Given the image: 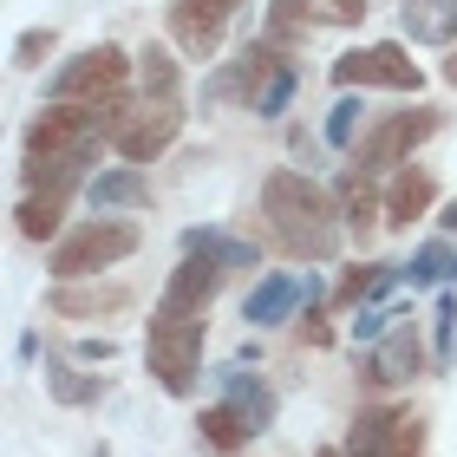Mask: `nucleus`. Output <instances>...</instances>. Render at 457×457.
I'll return each mask as SVG.
<instances>
[{
    "instance_id": "nucleus-20",
    "label": "nucleus",
    "mask_w": 457,
    "mask_h": 457,
    "mask_svg": "<svg viewBox=\"0 0 457 457\" xmlns=\"http://www.w3.org/2000/svg\"><path fill=\"white\" fill-rule=\"evenodd\" d=\"M46 386L59 405H98V392H105L98 372H79V366H46Z\"/></svg>"
},
{
    "instance_id": "nucleus-27",
    "label": "nucleus",
    "mask_w": 457,
    "mask_h": 457,
    "mask_svg": "<svg viewBox=\"0 0 457 457\" xmlns=\"http://www.w3.org/2000/svg\"><path fill=\"white\" fill-rule=\"evenodd\" d=\"M360 98H340V105L334 112H327V144H334V151H346V144H353V131H360Z\"/></svg>"
},
{
    "instance_id": "nucleus-8",
    "label": "nucleus",
    "mask_w": 457,
    "mask_h": 457,
    "mask_svg": "<svg viewBox=\"0 0 457 457\" xmlns=\"http://www.w3.org/2000/svg\"><path fill=\"white\" fill-rule=\"evenodd\" d=\"M177 131H183V112L177 105H137L131 124L112 137V151L124 163H151L157 151H170V144H177Z\"/></svg>"
},
{
    "instance_id": "nucleus-17",
    "label": "nucleus",
    "mask_w": 457,
    "mask_h": 457,
    "mask_svg": "<svg viewBox=\"0 0 457 457\" xmlns=\"http://www.w3.org/2000/svg\"><path fill=\"white\" fill-rule=\"evenodd\" d=\"M431 196H438V183H431L425 170H399V177H392V190H386V222L405 228L411 216L431 210Z\"/></svg>"
},
{
    "instance_id": "nucleus-23",
    "label": "nucleus",
    "mask_w": 457,
    "mask_h": 457,
    "mask_svg": "<svg viewBox=\"0 0 457 457\" xmlns=\"http://www.w3.org/2000/svg\"><path fill=\"white\" fill-rule=\"evenodd\" d=\"M372 210H379V203H372V177L353 163V170L340 177V216H346L353 228H372Z\"/></svg>"
},
{
    "instance_id": "nucleus-34",
    "label": "nucleus",
    "mask_w": 457,
    "mask_h": 457,
    "mask_svg": "<svg viewBox=\"0 0 457 457\" xmlns=\"http://www.w3.org/2000/svg\"><path fill=\"white\" fill-rule=\"evenodd\" d=\"M314 457H346V451H314Z\"/></svg>"
},
{
    "instance_id": "nucleus-11",
    "label": "nucleus",
    "mask_w": 457,
    "mask_h": 457,
    "mask_svg": "<svg viewBox=\"0 0 457 457\" xmlns=\"http://www.w3.org/2000/svg\"><path fill=\"white\" fill-rule=\"evenodd\" d=\"M301 301H314V275L301 281V275H287V268H281V275H262L255 287H248L242 320H248V327H281Z\"/></svg>"
},
{
    "instance_id": "nucleus-1",
    "label": "nucleus",
    "mask_w": 457,
    "mask_h": 457,
    "mask_svg": "<svg viewBox=\"0 0 457 457\" xmlns=\"http://www.w3.org/2000/svg\"><path fill=\"white\" fill-rule=\"evenodd\" d=\"M262 210L275 222V236L287 255H307V262H334L340 255V210L320 183H307L301 170H275L262 183Z\"/></svg>"
},
{
    "instance_id": "nucleus-33",
    "label": "nucleus",
    "mask_w": 457,
    "mask_h": 457,
    "mask_svg": "<svg viewBox=\"0 0 457 457\" xmlns=\"http://www.w3.org/2000/svg\"><path fill=\"white\" fill-rule=\"evenodd\" d=\"M445 79H451V86H457V53H451V59H445Z\"/></svg>"
},
{
    "instance_id": "nucleus-12",
    "label": "nucleus",
    "mask_w": 457,
    "mask_h": 457,
    "mask_svg": "<svg viewBox=\"0 0 457 457\" xmlns=\"http://www.w3.org/2000/svg\"><path fill=\"white\" fill-rule=\"evenodd\" d=\"M419 366H425V346L411 327H392V334L379 340V353L366 360V379L372 386H405V379H419Z\"/></svg>"
},
{
    "instance_id": "nucleus-3",
    "label": "nucleus",
    "mask_w": 457,
    "mask_h": 457,
    "mask_svg": "<svg viewBox=\"0 0 457 457\" xmlns=\"http://www.w3.org/2000/svg\"><path fill=\"white\" fill-rule=\"evenodd\" d=\"M137 248V222H118V216H98V222H79L66 242L53 248V275L59 281H86L98 268L124 262Z\"/></svg>"
},
{
    "instance_id": "nucleus-18",
    "label": "nucleus",
    "mask_w": 457,
    "mask_h": 457,
    "mask_svg": "<svg viewBox=\"0 0 457 457\" xmlns=\"http://www.w3.org/2000/svg\"><path fill=\"white\" fill-rule=\"evenodd\" d=\"M137 79H144V98H151V105H177L183 72H177V59L163 53V46H144L137 53Z\"/></svg>"
},
{
    "instance_id": "nucleus-10",
    "label": "nucleus",
    "mask_w": 457,
    "mask_h": 457,
    "mask_svg": "<svg viewBox=\"0 0 457 457\" xmlns=\"http://www.w3.org/2000/svg\"><path fill=\"white\" fill-rule=\"evenodd\" d=\"M236 7H248V0H177V7H170V33H177V46H183V53H196V59H210Z\"/></svg>"
},
{
    "instance_id": "nucleus-21",
    "label": "nucleus",
    "mask_w": 457,
    "mask_h": 457,
    "mask_svg": "<svg viewBox=\"0 0 457 457\" xmlns=\"http://www.w3.org/2000/svg\"><path fill=\"white\" fill-rule=\"evenodd\" d=\"M92 157H27V183L46 196H66V183H79V170H86Z\"/></svg>"
},
{
    "instance_id": "nucleus-2",
    "label": "nucleus",
    "mask_w": 457,
    "mask_h": 457,
    "mask_svg": "<svg viewBox=\"0 0 457 457\" xmlns=\"http://www.w3.org/2000/svg\"><path fill=\"white\" fill-rule=\"evenodd\" d=\"M144 360H151L157 386L170 392V399H190L196 366H203V320H183V314H163L157 307L151 334H144Z\"/></svg>"
},
{
    "instance_id": "nucleus-26",
    "label": "nucleus",
    "mask_w": 457,
    "mask_h": 457,
    "mask_svg": "<svg viewBox=\"0 0 457 457\" xmlns=\"http://www.w3.org/2000/svg\"><path fill=\"white\" fill-rule=\"evenodd\" d=\"M295 86H301V72H295V66H281V72L255 92V112H262V118H281V105L295 98Z\"/></svg>"
},
{
    "instance_id": "nucleus-32",
    "label": "nucleus",
    "mask_w": 457,
    "mask_h": 457,
    "mask_svg": "<svg viewBox=\"0 0 457 457\" xmlns=\"http://www.w3.org/2000/svg\"><path fill=\"white\" fill-rule=\"evenodd\" d=\"M445 228H451V236H457V203H445V216H438Z\"/></svg>"
},
{
    "instance_id": "nucleus-6",
    "label": "nucleus",
    "mask_w": 457,
    "mask_h": 457,
    "mask_svg": "<svg viewBox=\"0 0 457 457\" xmlns=\"http://www.w3.org/2000/svg\"><path fill=\"white\" fill-rule=\"evenodd\" d=\"M334 86L353 92V86H392V92H419L425 86V72H419V59H405V46H366V53H340L334 59Z\"/></svg>"
},
{
    "instance_id": "nucleus-29",
    "label": "nucleus",
    "mask_w": 457,
    "mask_h": 457,
    "mask_svg": "<svg viewBox=\"0 0 457 457\" xmlns=\"http://www.w3.org/2000/svg\"><path fill=\"white\" fill-rule=\"evenodd\" d=\"M451 353H457V295L438 301V366H451Z\"/></svg>"
},
{
    "instance_id": "nucleus-14",
    "label": "nucleus",
    "mask_w": 457,
    "mask_h": 457,
    "mask_svg": "<svg viewBox=\"0 0 457 457\" xmlns=\"http://www.w3.org/2000/svg\"><path fill=\"white\" fill-rule=\"evenodd\" d=\"M399 27L419 46H457V0H405Z\"/></svg>"
},
{
    "instance_id": "nucleus-19",
    "label": "nucleus",
    "mask_w": 457,
    "mask_h": 457,
    "mask_svg": "<svg viewBox=\"0 0 457 457\" xmlns=\"http://www.w3.org/2000/svg\"><path fill=\"white\" fill-rule=\"evenodd\" d=\"M196 438H203V451H222V457H228V451H242L248 438H255V431H248L228 405H210V411L196 419Z\"/></svg>"
},
{
    "instance_id": "nucleus-7",
    "label": "nucleus",
    "mask_w": 457,
    "mask_h": 457,
    "mask_svg": "<svg viewBox=\"0 0 457 457\" xmlns=\"http://www.w3.org/2000/svg\"><path fill=\"white\" fill-rule=\"evenodd\" d=\"M438 124H445V118L431 112V105H419V112H392L372 137H360V157H353V163H360V170H386V163H405V157L419 151L431 131H438Z\"/></svg>"
},
{
    "instance_id": "nucleus-16",
    "label": "nucleus",
    "mask_w": 457,
    "mask_h": 457,
    "mask_svg": "<svg viewBox=\"0 0 457 457\" xmlns=\"http://www.w3.org/2000/svg\"><path fill=\"white\" fill-rule=\"evenodd\" d=\"M124 301H131L124 287H72V281H59L46 307H53L59 320H92V314H118Z\"/></svg>"
},
{
    "instance_id": "nucleus-13",
    "label": "nucleus",
    "mask_w": 457,
    "mask_h": 457,
    "mask_svg": "<svg viewBox=\"0 0 457 457\" xmlns=\"http://www.w3.org/2000/svg\"><path fill=\"white\" fill-rule=\"evenodd\" d=\"M216 379H222V392H228V411H236V419H242L248 431H268V425H275V392H268V386L255 379V372L222 366Z\"/></svg>"
},
{
    "instance_id": "nucleus-31",
    "label": "nucleus",
    "mask_w": 457,
    "mask_h": 457,
    "mask_svg": "<svg viewBox=\"0 0 457 457\" xmlns=\"http://www.w3.org/2000/svg\"><path fill=\"white\" fill-rule=\"evenodd\" d=\"M353 334H360V340H379V334H386V314H360V320H353Z\"/></svg>"
},
{
    "instance_id": "nucleus-22",
    "label": "nucleus",
    "mask_w": 457,
    "mask_h": 457,
    "mask_svg": "<svg viewBox=\"0 0 457 457\" xmlns=\"http://www.w3.org/2000/svg\"><path fill=\"white\" fill-rule=\"evenodd\" d=\"M183 248H190V255H210L216 268H248V262H255V248H248V242H228V236H216V228H190Z\"/></svg>"
},
{
    "instance_id": "nucleus-25",
    "label": "nucleus",
    "mask_w": 457,
    "mask_h": 457,
    "mask_svg": "<svg viewBox=\"0 0 457 457\" xmlns=\"http://www.w3.org/2000/svg\"><path fill=\"white\" fill-rule=\"evenodd\" d=\"M445 275H457V255L445 242H425L419 255H411V281H445Z\"/></svg>"
},
{
    "instance_id": "nucleus-28",
    "label": "nucleus",
    "mask_w": 457,
    "mask_h": 457,
    "mask_svg": "<svg viewBox=\"0 0 457 457\" xmlns=\"http://www.w3.org/2000/svg\"><path fill=\"white\" fill-rule=\"evenodd\" d=\"M46 53H53V27H33V33H20L13 39V66H46Z\"/></svg>"
},
{
    "instance_id": "nucleus-4",
    "label": "nucleus",
    "mask_w": 457,
    "mask_h": 457,
    "mask_svg": "<svg viewBox=\"0 0 457 457\" xmlns=\"http://www.w3.org/2000/svg\"><path fill=\"white\" fill-rule=\"evenodd\" d=\"M124 53L118 46H92V53H79V59H66L59 66V79H53V105H112V98H124Z\"/></svg>"
},
{
    "instance_id": "nucleus-15",
    "label": "nucleus",
    "mask_w": 457,
    "mask_h": 457,
    "mask_svg": "<svg viewBox=\"0 0 457 457\" xmlns=\"http://www.w3.org/2000/svg\"><path fill=\"white\" fill-rule=\"evenodd\" d=\"M151 203V177L144 163H118V170H98L92 177V210H137Z\"/></svg>"
},
{
    "instance_id": "nucleus-24",
    "label": "nucleus",
    "mask_w": 457,
    "mask_h": 457,
    "mask_svg": "<svg viewBox=\"0 0 457 457\" xmlns=\"http://www.w3.org/2000/svg\"><path fill=\"white\" fill-rule=\"evenodd\" d=\"M13 216H20V236H33V242H46V236H53V228H59V216H66V196H39V190H33V196H27V203H20V210H13Z\"/></svg>"
},
{
    "instance_id": "nucleus-5",
    "label": "nucleus",
    "mask_w": 457,
    "mask_h": 457,
    "mask_svg": "<svg viewBox=\"0 0 457 457\" xmlns=\"http://www.w3.org/2000/svg\"><path fill=\"white\" fill-rule=\"evenodd\" d=\"M98 124L86 105H46L27 124V157H92L98 151Z\"/></svg>"
},
{
    "instance_id": "nucleus-9",
    "label": "nucleus",
    "mask_w": 457,
    "mask_h": 457,
    "mask_svg": "<svg viewBox=\"0 0 457 457\" xmlns=\"http://www.w3.org/2000/svg\"><path fill=\"white\" fill-rule=\"evenodd\" d=\"M216 287H222V268L210 255H183L170 268V281H163V314H183V320H203V307L216 301Z\"/></svg>"
},
{
    "instance_id": "nucleus-30",
    "label": "nucleus",
    "mask_w": 457,
    "mask_h": 457,
    "mask_svg": "<svg viewBox=\"0 0 457 457\" xmlns=\"http://www.w3.org/2000/svg\"><path fill=\"white\" fill-rule=\"evenodd\" d=\"M327 20H334V27H360V20H366V0H327Z\"/></svg>"
}]
</instances>
